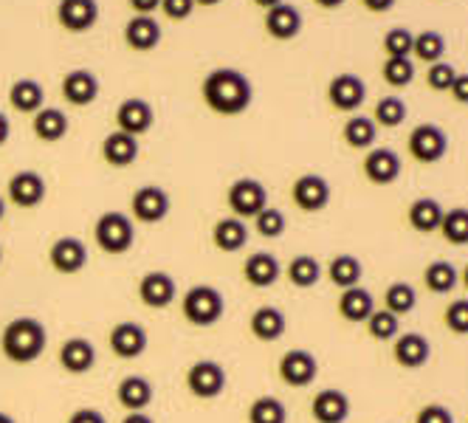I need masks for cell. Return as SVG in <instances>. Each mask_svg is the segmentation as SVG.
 Listing matches in <instances>:
<instances>
[{
	"label": "cell",
	"mask_w": 468,
	"mask_h": 423,
	"mask_svg": "<svg viewBox=\"0 0 468 423\" xmlns=\"http://www.w3.org/2000/svg\"><path fill=\"white\" fill-rule=\"evenodd\" d=\"M265 31L274 37V40H293L299 31H303V15H299L296 6L291 4H277L274 9L265 12Z\"/></svg>",
	"instance_id": "cell-24"
},
{
	"label": "cell",
	"mask_w": 468,
	"mask_h": 423,
	"mask_svg": "<svg viewBox=\"0 0 468 423\" xmlns=\"http://www.w3.org/2000/svg\"><path fill=\"white\" fill-rule=\"evenodd\" d=\"M4 217H6V201L0 198V220H4Z\"/></svg>",
	"instance_id": "cell-62"
},
{
	"label": "cell",
	"mask_w": 468,
	"mask_h": 423,
	"mask_svg": "<svg viewBox=\"0 0 468 423\" xmlns=\"http://www.w3.org/2000/svg\"><path fill=\"white\" fill-rule=\"evenodd\" d=\"M116 124L122 133H130V136H144L147 130L155 124V111L147 100H139V96H130L124 100L116 111Z\"/></svg>",
	"instance_id": "cell-20"
},
{
	"label": "cell",
	"mask_w": 468,
	"mask_h": 423,
	"mask_svg": "<svg viewBox=\"0 0 468 423\" xmlns=\"http://www.w3.org/2000/svg\"><path fill=\"white\" fill-rule=\"evenodd\" d=\"M395 4H398V0H361V6L367 12H373V15H387Z\"/></svg>",
	"instance_id": "cell-53"
},
{
	"label": "cell",
	"mask_w": 468,
	"mask_h": 423,
	"mask_svg": "<svg viewBox=\"0 0 468 423\" xmlns=\"http://www.w3.org/2000/svg\"><path fill=\"white\" fill-rule=\"evenodd\" d=\"M124 43L133 51H153L161 43V26L153 15H136L124 26Z\"/></svg>",
	"instance_id": "cell-26"
},
{
	"label": "cell",
	"mask_w": 468,
	"mask_h": 423,
	"mask_svg": "<svg viewBox=\"0 0 468 423\" xmlns=\"http://www.w3.org/2000/svg\"><path fill=\"white\" fill-rule=\"evenodd\" d=\"M415 423H454V415L446 404H426L415 412Z\"/></svg>",
	"instance_id": "cell-49"
},
{
	"label": "cell",
	"mask_w": 468,
	"mask_h": 423,
	"mask_svg": "<svg viewBox=\"0 0 468 423\" xmlns=\"http://www.w3.org/2000/svg\"><path fill=\"white\" fill-rule=\"evenodd\" d=\"M249 423H288V407L274 396H260L249 407Z\"/></svg>",
	"instance_id": "cell-40"
},
{
	"label": "cell",
	"mask_w": 468,
	"mask_h": 423,
	"mask_svg": "<svg viewBox=\"0 0 468 423\" xmlns=\"http://www.w3.org/2000/svg\"><path fill=\"white\" fill-rule=\"evenodd\" d=\"M446 331L454 336H468V300H454L443 311Z\"/></svg>",
	"instance_id": "cell-47"
},
{
	"label": "cell",
	"mask_w": 468,
	"mask_h": 423,
	"mask_svg": "<svg viewBox=\"0 0 468 423\" xmlns=\"http://www.w3.org/2000/svg\"><path fill=\"white\" fill-rule=\"evenodd\" d=\"M130 212H133V220H139V223H147V226L161 223L170 215V195L155 184L139 186L130 198Z\"/></svg>",
	"instance_id": "cell-9"
},
{
	"label": "cell",
	"mask_w": 468,
	"mask_h": 423,
	"mask_svg": "<svg viewBox=\"0 0 468 423\" xmlns=\"http://www.w3.org/2000/svg\"><path fill=\"white\" fill-rule=\"evenodd\" d=\"M418 305V294H415V288L410 282H392L387 285L384 291V311L395 313V316H404V313H412Z\"/></svg>",
	"instance_id": "cell-39"
},
{
	"label": "cell",
	"mask_w": 468,
	"mask_h": 423,
	"mask_svg": "<svg viewBox=\"0 0 468 423\" xmlns=\"http://www.w3.org/2000/svg\"><path fill=\"white\" fill-rule=\"evenodd\" d=\"M0 263H4V249H0Z\"/></svg>",
	"instance_id": "cell-63"
},
{
	"label": "cell",
	"mask_w": 468,
	"mask_h": 423,
	"mask_svg": "<svg viewBox=\"0 0 468 423\" xmlns=\"http://www.w3.org/2000/svg\"><path fill=\"white\" fill-rule=\"evenodd\" d=\"M108 342H111V350L116 359L133 362V359H139V355H144V350H147V331L136 322H119L111 331Z\"/></svg>",
	"instance_id": "cell-19"
},
{
	"label": "cell",
	"mask_w": 468,
	"mask_h": 423,
	"mask_svg": "<svg viewBox=\"0 0 468 423\" xmlns=\"http://www.w3.org/2000/svg\"><path fill=\"white\" fill-rule=\"evenodd\" d=\"M9 201L20 209H37L46 201V178L37 170H20L9 178Z\"/></svg>",
	"instance_id": "cell-13"
},
{
	"label": "cell",
	"mask_w": 468,
	"mask_h": 423,
	"mask_svg": "<svg viewBox=\"0 0 468 423\" xmlns=\"http://www.w3.org/2000/svg\"><path fill=\"white\" fill-rule=\"evenodd\" d=\"M311 415L316 423H345L350 418V398L342 389H322L311 401Z\"/></svg>",
	"instance_id": "cell-22"
},
{
	"label": "cell",
	"mask_w": 468,
	"mask_h": 423,
	"mask_svg": "<svg viewBox=\"0 0 468 423\" xmlns=\"http://www.w3.org/2000/svg\"><path fill=\"white\" fill-rule=\"evenodd\" d=\"M277 373L282 378V384L293 386V389H305L316 381L319 375V362L316 355L305 347H293L288 353H282V359L277 365Z\"/></svg>",
	"instance_id": "cell-8"
},
{
	"label": "cell",
	"mask_w": 468,
	"mask_h": 423,
	"mask_svg": "<svg viewBox=\"0 0 468 423\" xmlns=\"http://www.w3.org/2000/svg\"><path fill=\"white\" fill-rule=\"evenodd\" d=\"M282 274L280 259L271 251H254L243 263V277L251 288H271Z\"/></svg>",
	"instance_id": "cell-23"
},
{
	"label": "cell",
	"mask_w": 468,
	"mask_h": 423,
	"mask_svg": "<svg viewBox=\"0 0 468 423\" xmlns=\"http://www.w3.org/2000/svg\"><path fill=\"white\" fill-rule=\"evenodd\" d=\"M288 229V220L285 212H280L277 206H265L257 217H254V232L265 240H277L282 238Z\"/></svg>",
	"instance_id": "cell-44"
},
{
	"label": "cell",
	"mask_w": 468,
	"mask_h": 423,
	"mask_svg": "<svg viewBox=\"0 0 468 423\" xmlns=\"http://www.w3.org/2000/svg\"><path fill=\"white\" fill-rule=\"evenodd\" d=\"M364 178L376 184V186H389L400 178V170H404V161L400 155L389 147H373L364 155Z\"/></svg>",
	"instance_id": "cell-14"
},
{
	"label": "cell",
	"mask_w": 468,
	"mask_h": 423,
	"mask_svg": "<svg viewBox=\"0 0 468 423\" xmlns=\"http://www.w3.org/2000/svg\"><path fill=\"white\" fill-rule=\"evenodd\" d=\"M410 155L418 164H438L449 153V136L438 124H418L410 133Z\"/></svg>",
	"instance_id": "cell-7"
},
{
	"label": "cell",
	"mask_w": 468,
	"mask_h": 423,
	"mask_svg": "<svg viewBox=\"0 0 468 423\" xmlns=\"http://www.w3.org/2000/svg\"><path fill=\"white\" fill-rule=\"evenodd\" d=\"M9 133H12V124H9V116L0 113V147L9 142Z\"/></svg>",
	"instance_id": "cell-55"
},
{
	"label": "cell",
	"mask_w": 468,
	"mask_h": 423,
	"mask_svg": "<svg viewBox=\"0 0 468 423\" xmlns=\"http://www.w3.org/2000/svg\"><path fill=\"white\" fill-rule=\"evenodd\" d=\"M438 232H441V238H443L449 246H457V249L468 246V206L446 209Z\"/></svg>",
	"instance_id": "cell-38"
},
{
	"label": "cell",
	"mask_w": 468,
	"mask_h": 423,
	"mask_svg": "<svg viewBox=\"0 0 468 423\" xmlns=\"http://www.w3.org/2000/svg\"><path fill=\"white\" fill-rule=\"evenodd\" d=\"M176 297H178V285L166 271H147L139 280V300L153 311L170 308L176 302Z\"/></svg>",
	"instance_id": "cell-15"
},
{
	"label": "cell",
	"mask_w": 468,
	"mask_h": 423,
	"mask_svg": "<svg viewBox=\"0 0 468 423\" xmlns=\"http://www.w3.org/2000/svg\"><path fill=\"white\" fill-rule=\"evenodd\" d=\"M412 43H415V35L404 26H395L384 35V54L387 57H398V59H410L412 54Z\"/></svg>",
	"instance_id": "cell-46"
},
{
	"label": "cell",
	"mask_w": 468,
	"mask_h": 423,
	"mask_svg": "<svg viewBox=\"0 0 468 423\" xmlns=\"http://www.w3.org/2000/svg\"><path fill=\"white\" fill-rule=\"evenodd\" d=\"M449 93H452V100L457 105H468V74H457L454 85L449 88Z\"/></svg>",
	"instance_id": "cell-52"
},
{
	"label": "cell",
	"mask_w": 468,
	"mask_h": 423,
	"mask_svg": "<svg viewBox=\"0 0 468 423\" xmlns=\"http://www.w3.org/2000/svg\"><path fill=\"white\" fill-rule=\"evenodd\" d=\"M158 9L170 20H186L195 12V0H161Z\"/></svg>",
	"instance_id": "cell-50"
},
{
	"label": "cell",
	"mask_w": 468,
	"mask_h": 423,
	"mask_svg": "<svg viewBox=\"0 0 468 423\" xmlns=\"http://www.w3.org/2000/svg\"><path fill=\"white\" fill-rule=\"evenodd\" d=\"M322 274H324V269H322V263L314 254H296L288 263V269H285L288 282L293 288H303V291L314 288L322 280Z\"/></svg>",
	"instance_id": "cell-36"
},
{
	"label": "cell",
	"mask_w": 468,
	"mask_h": 423,
	"mask_svg": "<svg viewBox=\"0 0 468 423\" xmlns=\"http://www.w3.org/2000/svg\"><path fill=\"white\" fill-rule=\"evenodd\" d=\"M457 282H460V271L449 263V259H431V263L423 269V285L429 294L446 297V294H452Z\"/></svg>",
	"instance_id": "cell-35"
},
{
	"label": "cell",
	"mask_w": 468,
	"mask_h": 423,
	"mask_svg": "<svg viewBox=\"0 0 468 423\" xmlns=\"http://www.w3.org/2000/svg\"><path fill=\"white\" fill-rule=\"evenodd\" d=\"M229 209L240 220H254L265 206H269V189L257 178H238L229 186Z\"/></svg>",
	"instance_id": "cell-6"
},
{
	"label": "cell",
	"mask_w": 468,
	"mask_h": 423,
	"mask_svg": "<svg viewBox=\"0 0 468 423\" xmlns=\"http://www.w3.org/2000/svg\"><path fill=\"white\" fill-rule=\"evenodd\" d=\"M327 280L336 285L339 291H347V288H356L361 285V277H364V266L361 259L353 257V254H336L327 263Z\"/></svg>",
	"instance_id": "cell-34"
},
{
	"label": "cell",
	"mask_w": 468,
	"mask_h": 423,
	"mask_svg": "<svg viewBox=\"0 0 468 423\" xmlns=\"http://www.w3.org/2000/svg\"><path fill=\"white\" fill-rule=\"evenodd\" d=\"M9 105L17 113L35 116L37 111L46 108V90H43V85L37 79L23 77V79L12 82V88H9Z\"/></svg>",
	"instance_id": "cell-30"
},
{
	"label": "cell",
	"mask_w": 468,
	"mask_h": 423,
	"mask_svg": "<svg viewBox=\"0 0 468 423\" xmlns=\"http://www.w3.org/2000/svg\"><path fill=\"white\" fill-rule=\"evenodd\" d=\"M443 212L446 209L441 206V201H434V198H418V201L410 204L407 220H410V226H412L418 235H431V232L441 229Z\"/></svg>",
	"instance_id": "cell-33"
},
{
	"label": "cell",
	"mask_w": 468,
	"mask_h": 423,
	"mask_svg": "<svg viewBox=\"0 0 468 423\" xmlns=\"http://www.w3.org/2000/svg\"><path fill=\"white\" fill-rule=\"evenodd\" d=\"M223 0H195V6H218Z\"/></svg>",
	"instance_id": "cell-59"
},
{
	"label": "cell",
	"mask_w": 468,
	"mask_h": 423,
	"mask_svg": "<svg viewBox=\"0 0 468 423\" xmlns=\"http://www.w3.org/2000/svg\"><path fill=\"white\" fill-rule=\"evenodd\" d=\"M454 77H457V69L449 62H431L429 71H426V85L438 93H449V88L454 85Z\"/></svg>",
	"instance_id": "cell-48"
},
{
	"label": "cell",
	"mask_w": 468,
	"mask_h": 423,
	"mask_svg": "<svg viewBox=\"0 0 468 423\" xmlns=\"http://www.w3.org/2000/svg\"><path fill=\"white\" fill-rule=\"evenodd\" d=\"M229 384V375L220 362L215 359H200L186 370V389L200 401H215L223 396Z\"/></svg>",
	"instance_id": "cell-5"
},
{
	"label": "cell",
	"mask_w": 468,
	"mask_h": 423,
	"mask_svg": "<svg viewBox=\"0 0 468 423\" xmlns=\"http://www.w3.org/2000/svg\"><path fill=\"white\" fill-rule=\"evenodd\" d=\"M48 344V331L46 324L35 316H17L12 319L4 336H0V350L12 365H35L46 353Z\"/></svg>",
	"instance_id": "cell-2"
},
{
	"label": "cell",
	"mask_w": 468,
	"mask_h": 423,
	"mask_svg": "<svg viewBox=\"0 0 468 423\" xmlns=\"http://www.w3.org/2000/svg\"><path fill=\"white\" fill-rule=\"evenodd\" d=\"M342 139L353 150H373L378 139V127L370 116H350L342 127Z\"/></svg>",
	"instance_id": "cell-37"
},
{
	"label": "cell",
	"mask_w": 468,
	"mask_h": 423,
	"mask_svg": "<svg viewBox=\"0 0 468 423\" xmlns=\"http://www.w3.org/2000/svg\"><path fill=\"white\" fill-rule=\"evenodd\" d=\"M367 100V85L358 74H339L327 85V102L339 113H356Z\"/></svg>",
	"instance_id": "cell-10"
},
{
	"label": "cell",
	"mask_w": 468,
	"mask_h": 423,
	"mask_svg": "<svg viewBox=\"0 0 468 423\" xmlns=\"http://www.w3.org/2000/svg\"><path fill=\"white\" fill-rule=\"evenodd\" d=\"M0 423H17L9 412H0Z\"/></svg>",
	"instance_id": "cell-61"
},
{
	"label": "cell",
	"mask_w": 468,
	"mask_h": 423,
	"mask_svg": "<svg viewBox=\"0 0 468 423\" xmlns=\"http://www.w3.org/2000/svg\"><path fill=\"white\" fill-rule=\"evenodd\" d=\"M102 158H105V164H111L116 170L130 167L133 161L139 158V139L130 133H122V130H113V133L105 136V142H102Z\"/></svg>",
	"instance_id": "cell-29"
},
{
	"label": "cell",
	"mask_w": 468,
	"mask_h": 423,
	"mask_svg": "<svg viewBox=\"0 0 468 423\" xmlns=\"http://www.w3.org/2000/svg\"><path fill=\"white\" fill-rule=\"evenodd\" d=\"M69 116H65L59 108H43L35 113V122H31V130H35V136L46 144H57L69 136Z\"/></svg>",
	"instance_id": "cell-32"
},
{
	"label": "cell",
	"mask_w": 468,
	"mask_h": 423,
	"mask_svg": "<svg viewBox=\"0 0 468 423\" xmlns=\"http://www.w3.org/2000/svg\"><path fill=\"white\" fill-rule=\"evenodd\" d=\"M155 389L144 375H124L116 386V398L127 412H144L153 404Z\"/></svg>",
	"instance_id": "cell-25"
},
{
	"label": "cell",
	"mask_w": 468,
	"mask_h": 423,
	"mask_svg": "<svg viewBox=\"0 0 468 423\" xmlns=\"http://www.w3.org/2000/svg\"><path fill=\"white\" fill-rule=\"evenodd\" d=\"M181 313L195 328H212L226 313V300L215 285H192L181 300Z\"/></svg>",
	"instance_id": "cell-4"
},
{
	"label": "cell",
	"mask_w": 468,
	"mask_h": 423,
	"mask_svg": "<svg viewBox=\"0 0 468 423\" xmlns=\"http://www.w3.org/2000/svg\"><path fill=\"white\" fill-rule=\"evenodd\" d=\"M254 4H257L260 9H265V12H269V9H274L277 4H282V0H254Z\"/></svg>",
	"instance_id": "cell-58"
},
{
	"label": "cell",
	"mask_w": 468,
	"mask_h": 423,
	"mask_svg": "<svg viewBox=\"0 0 468 423\" xmlns=\"http://www.w3.org/2000/svg\"><path fill=\"white\" fill-rule=\"evenodd\" d=\"M249 328H251V336L260 339V342H280L285 336V313L274 305H260L251 319H249Z\"/></svg>",
	"instance_id": "cell-27"
},
{
	"label": "cell",
	"mask_w": 468,
	"mask_h": 423,
	"mask_svg": "<svg viewBox=\"0 0 468 423\" xmlns=\"http://www.w3.org/2000/svg\"><path fill=\"white\" fill-rule=\"evenodd\" d=\"M93 240L99 251L111 257H122L136 243V223L124 212H102L93 226Z\"/></svg>",
	"instance_id": "cell-3"
},
{
	"label": "cell",
	"mask_w": 468,
	"mask_h": 423,
	"mask_svg": "<svg viewBox=\"0 0 468 423\" xmlns=\"http://www.w3.org/2000/svg\"><path fill=\"white\" fill-rule=\"evenodd\" d=\"M431 359V344L423 333H398L392 342V362L404 370H420Z\"/></svg>",
	"instance_id": "cell-16"
},
{
	"label": "cell",
	"mask_w": 468,
	"mask_h": 423,
	"mask_svg": "<svg viewBox=\"0 0 468 423\" xmlns=\"http://www.w3.org/2000/svg\"><path fill=\"white\" fill-rule=\"evenodd\" d=\"M122 423H155V420L150 415H144V412H130V415H124Z\"/></svg>",
	"instance_id": "cell-56"
},
{
	"label": "cell",
	"mask_w": 468,
	"mask_h": 423,
	"mask_svg": "<svg viewBox=\"0 0 468 423\" xmlns=\"http://www.w3.org/2000/svg\"><path fill=\"white\" fill-rule=\"evenodd\" d=\"M291 198H293L296 209H303L308 215L322 212L330 204V184H327V178H322L316 173H305V175H299L293 181Z\"/></svg>",
	"instance_id": "cell-11"
},
{
	"label": "cell",
	"mask_w": 468,
	"mask_h": 423,
	"mask_svg": "<svg viewBox=\"0 0 468 423\" xmlns=\"http://www.w3.org/2000/svg\"><path fill=\"white\" fill-rule=\"evenodd\" d=\"M62 96L74 108H88L99 96V79L88 69H77L62 77Z\"/></svg>",
	"instance_id": "cell-21"
},
{
	"label": "cell",
	"mask_w": 468,
	"mask_h": 423,
	"mask_svg": "<svg viewBox=\"0 0 468 423\" xmlns=\"http://www.w3.org/2000/svg\"><path fill=\"white\" fill-rule=\"evenodd\" d=\"M376 122V127H400L407 122V102L400 100V96H384V100L376 102V111L370 116Z\"/></svg>",
	"instance_id": "cell-42"
},
{
	"label": "cell",
	"mask_w": 468,
	"mask_h": 423,
	"mask_svg": "<svg viewBox=\"0 0 468 423\" xmlns=\"http://www.w3.org/2000/svg\"><path fill=\"white\" fill-rule=\"evenodd\" d=\"M127 4L133 6L136 15H153L161 6V0H127Z\"/></svg>",
	"instance_id": "cell-54"
},
{
	"label": "cell",
	"mask_w": 468,
	"mask_h": 423,
	"mask_svg": "<svg viewBox=\"0 0 468 423\" xmlns=\"http://www.w3.org/2000/svg\"><path fill=\"white\" fill-rule=\"evenodd\" d=\"M204 102L218 116H240L254 102V88L238 69H215L204 79Z\"/></svg>",
	"instance_id": "cell-1"
},
{
	"label": "cell",
	"mask_w": 468,
	"mask_h": 423,
	"mask_svg": "<svg viewBox=\"0 0 468 423\" xmlns=\"http://www.w3.org/2000/svg\"><path fill=\"white\" fill-rule=\"evenodd\" d=\"M412 54L431 65V62H441L443 54H446V37L441 35V31H434V28H426L420 31V35H415V43H412Z\"/></svg>",
	"instance_id": "cell-41"
},
{
	"label": "cell",
	"mask_w": 468,
	"mask_h": 423,
	"mask_svg": "<svg viewBox=\"0 0 468 423\" xmlns=\"http://www.w3.org/2000/svg\"><path fill=\"white\" fill-rule=\"evenodd\" d=\"M381 77H384V82L392 85V88H407V85H412V79H415V62H412V59L387 57L384 69H381Z\"/></svg>",
	"instance_id": "cell-45"
},
{
	"label": "cell",
	"mask_w": 468,
	"mask_h": 423,
	"mask_svg": "<svg viewBox=\"0 0 468 423\" xmlns=\"http://www.w3.org/2000/svg\"><path fill=\"white\" fill-rule=\"evenodd\" d=\"M57 20L71 35H85L99 20V4L96 0H59Z\"/></svg>",
	"instance_id": "cell-18"
},
{
	"label": "cell",
	"mask_w": 468,
	"mask_h": 423,
	"mask_svg": "<svg viewBox=\"0 0 468 423\" xmlns=\"http://www.w3.org/2000/svg\"><path fill=\"white\" fill-rule=\"evenodd\" d=\"M460 282H463V288L468 291V266H465V269L460 271Z\"/></svg>",
	"instance_id": "cell-60"
},
{
	"label": "cell",
	"mask_w": 468,
	"mask_h": 423,
	"mask_svg": "<svg viewBox=\"0 0 468 423\" xmlns=\"http://www.w3.org/2000/svg\"><path fill=\"white\" fill-rule=\"evenodd\" d=\"M212 243H215V249H220L226 254L243 251L246 243H249V226H246V220L234 217V215L220 217L215 223V229H212Z\"/></svg>",
	"instance_id": "cell-28"
},
{
	"label": "cell",
	"mask_w": 468,
	"mask_h": 423,
	"mask_svg": "<svg viewBox=\"0 0 468 423\" xmlns=\"http://www.w3.org/2000/svg\"><path fill=\"white\" fill-rule=\"evenodd\" d=\"M69 423H108V418L99 409H93V407H80V409L71 412Z\"/></svg>",
	"instance_id": "cell-51"
},
{
	"label": "cell",
	"mask_w": 468,
	"mask_h": 423,
	"mask_svg": "<svg viewBox=\"0 0 468 423\" xmlns=\"http://www.w3.org/2000/svg\"><path fill=\"white\" fill-rule=\"evenodd\" d=\"M314 4H319L322 9L333 12V9H339V6H345V0H314Z\"/></svg>",
	"instance_id": "cell-57"
},
{
	"label": "cell",
	"mask_w": 468,
	"mask_h": 423,
	"mask_svg": "<svg viewBox=\"0 0 468 423\" xmlns=\"http://www.w3.org/2000/svg\"><path fill=\"white\" fill-rule=\"evenodd\" d=\"M57 362L69 375H85L96 365V347L85 336H71L62 342V347L57 353Z\"/></svg>",
	"instance_id": "cell-17"
},
{
	"label": "cell",
	"mask_w": 468,
	"mask_h": 423,
	"mask_svg": "<svg viewBox=\"0 0 468 423\" xmlns=\"http://www.w3.org/2000/svg\"><path fill=\"white\" fill-rule=\"evenodd\" d=\"M48 263L57 274L74 277L88 266V246L80 238H57L48 249Z\"/></svg>",
	"instance_id": "cell-12"
},
{
	"label": "cell",
	"mask_w": 468,
	"mask_h": 423,
	"mask_svg": "<svg viewBox=\"0 0 468 423\" xmlns=\"http://www.w3.org/2000/svg\"><path fill=\"white\" fill-rule=\"evenodd\" d=\"M364 328H367V333H370L376 342H395L398 333H400V322H398L395 313L381 308V311L370 313V319L364 322Z\"/></svg>",
	"instance_id": "cell-43"
},
{
	"label": "cell",
	"mask_w": 468,
	"mask_h": 423,
	"mask_svg": "<svg viewBox=\"0 0 468 423\" xmlns=\"http://www.w3.org/2000/svg\"><path fill=\"white\" fill-rule=\"evenodd\" d=\"M373 311H376V300H373V294L364 285H356V288L342 291V297H339V316L345 322L364 324L367 319H370Z\"/></svg>",
	"instance_id": "cell-31"
}]
</instances>
